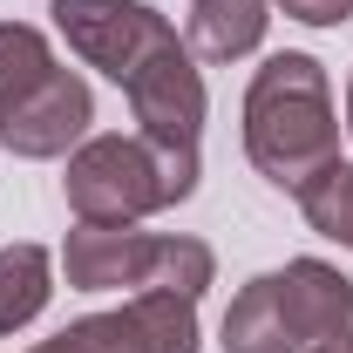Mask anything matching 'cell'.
Listing matches in <instances>:
<instances>
[{
    "mask_svg": "<svg viewBox=\"0 0 353 353\" xmlns=\"http://www.w3.org/2000/svg\"><path fill=\"white\" fill-rule=\"evenodd\" d=\"M245 157L265 183H279L292 197L340 163L333 82L312 54L285 48L252 75V88H245Z\"/></svg>",
    "mask_w": 353,
    "mask_h": 353,
    "instance_id": "1",
    "label": "cell"
},
{
    "mask_svg": "<svg viewBox=\"0 0 353 353\" xmlns=\"http://www.w3.org/2000/svg\"><path fill=\"white\" fill-rule=\"evenodd\" d=\"M197 176H204L197 157L157 150L150 136H88L82 150H68L61 197L75 224H143L197 197Z\"/></svg>",
    "mask_w": 353,
    "mask_h": 353,
    "instance_id": "2",
    "label": "cell"
},
{
    "mask_svg": "<svg viewBox=\"0 0 353 353\" xmlns=\"http://www.w3.org/2000/svg\"><path fill=\"white\" fill-rule=\"evenodd\" d=\"M61 272L75 292H183L204 299V285L218 279V259L204 238L183 231H136V224H75L61 238Z\"/></svg>",
    "mask_w": 353,
    "mask_h": 353,
    "instance_id": "3",
    "label": "cell"
},
{
    "mask_svg": "<svg viewBox=\"0 0 353 353\" xmlns=\"http://www.w3.org/2000/svg\"><path fill=\"white\" fill-rule=\"evenodd\" d=\"M34 353H197V299L150 285V292H130L116 312L68 319Z\"/></svg>",
    "mask_w": 353,
    "mask_h": 353,
    "instance_id": "4",
    "label": "cell"
},
{
    "mask_svg": "<svg viewBox=\"0 0 353 353\" xmlns=\"http://www.w3.org/2000/svg\"><path fill=\"white\" fill-rule=\"evenodd\" d=\"M123 95H130L136 136H150L157 150H183V157H197L211 95H204V68H197V54L183 48V34L157 48L130 82H123Z\"/></svg>",
    "mask_w": 353,
    "mask_h": 353,
    "instance_id": "5",
    "label": "cell"
},
{
    "mask_svg": "<svg viewBox=\"0 0 353 353\" xmlns=\"http://www.w3.org/2000/svg\"><path fill=\"white\" fill-rule=\"evenodd\" d=\"M48 14L68 34V48L88 68H102L116 88L130 82L163 41H176V28L157 7H143V0H48Z\"/></svg>",
    "mask_w": 353,
    "mask_h": 353,
    "instance_id": "6",
    "label": "cell"
},
{
    "mask_svg": "<svg viewBox=\"0 0 353 353\" xmlns=\"http://www.w3.org/2000/svg\"><path fill=\"white\" fill-rule=\"evenodd\" d=\"M88 123H95V95L75 68H48L41 82L14 102H0V150L28 157V163H48V157H68L88 143Z\"/></svg>",
    "mask_w": 353,
    "mask_h": 353,
    "instance_id": "7",
    "label": "cell"
},
{
    "mask_svg": "<svg viewBox=\"0 0 353 353\" xmlns=\"http://www.w3.org/2000/svg\"><path fill=\"white\" fill-rule=\"evenodd\" d=\"M272 279H279V306H285V326H292L299 353H312L319 340H333V333L353 326V279L340 265L292 259L285 272H272Z\"/></svg>",
    "mask_w": 353,
    "mask_h": 353,
    "instance_id": "8",
    "label": "cell"
},
{
    "mask_svg": "<svg viewBox=\"0 0 353 353\" xmlns=\"http://www.w3.org/2000/svg\"><path fill=\"white\" fill-rule=\"evenodd\" d=\"M265 28H272V0H190L183 48L197 61H245L259 54Z\"/></svg>",
    "mask_w": 353,
    "mask_h": 353,
    "instance_id": "9",
    "label": "cell"
},
{
    "mask_svg": "<svg viewBox=\"0 0 353 353\" xmlns=\"http://www.w3.org/2000/svg\"><path fill=\"white\" fill-rule=\"evenodd\" d=\"M224 353H299L272 272H259V279L231 299V312H224Z\"/></svg>",
    "mask_w": 353,
    "mask_h": 353,
    "instance_id": "10",
    "label": "cell"
},
{
    "mask_svg": "<svg viewBox=\"0 0 353 353\" xmlns=\"http://www.w3.org/2000/svg\"><path fill=\"white\" fill-rule=\"evenodd\" d=\"M54 299V259L48 245H0V333H21L34 326L41 306Z\"/></svg>",
    "mask_w": 353,
    "mask_h": 353,
    "instance_id": "11",
    "label": "cell"
},
{
    "mask_svg": "<svg viewBox=\"0 0 353 353\" xmlns=\"http://www.w3.org/2000/svg\"><path fill=\"white\" fill-rule=\"evenodd\" d=\"M48 68H54V48H48L41 28H28V21H0V102L28 95Z\"/></svg>",
    "mask_w": 353,
    "mask_h": 353,
    "instance_id": "12",
    "label": "cell"
},
{
    "mask_svg": "<svg viewBox=\"0 0 353 353\" xmlns=\"http://www.w3.org/2000/svg\"><path fill=\"white\" fill-rule=\"evenodd\" d=\"M299 211H306V224L319 238H333V245L353 252V163H333L326 176H312L299 190Z\"/></svg>",
    "mask_w": 353,
    "mask_h": 353,
    "instance_id": "13",
    "label": "cell"
},
{
    "mask_svg": "<svg viewBox=\"0 0 353 353\" xmlns=\"http://www.w3.org/2000/svg\"><path fill=\"white\" fill-rule=\"evenodd\" d=\"M272 7H285V21H306V28H340V21H353V0H272Z\"/></svg>",
    "mask_w": 353,
    "mask_h": 353,
    "instance_id": "14",
    "label": "cell"
},
{
    "mask_svg": "<svg viewBox=\"0 0 353 353\" xmlns=\"http://www.w3.org/2000/svg\"><path fill=\"white\" fill-rule=\"evenodd\" d=\"M312 353H353V326H347V333H333V340H319Z\"/></svg>",
    "mask_w": 353,
    "mask_h": 353,
    "instance_id": "15",
    "label": "cell"
},
{
    "mask_svg": "<svg viewBox=\"0 0 353 353\" xmlns=\"http://www.w3.org/2000/svg\"><path fill=\"white\" fill-rule=\"evenodd\" d=\"M347 136H353V82H347Z\"/></svg>",
    "mask_w": 353,
    "mask_h": 353,
    "instance_id": "16",
    "label": "cell"
}]
</instances>
